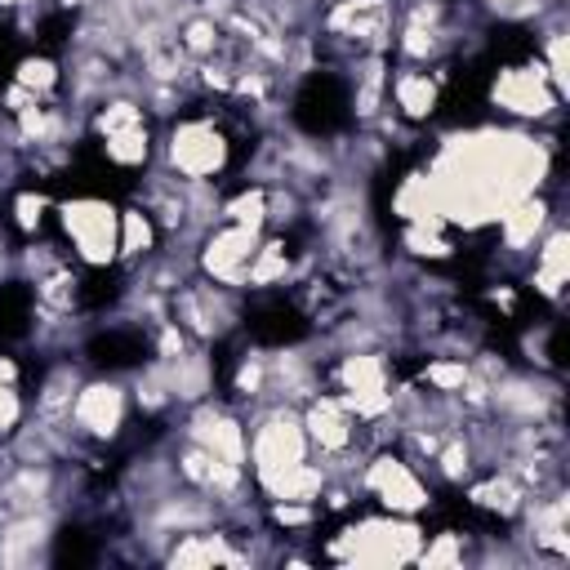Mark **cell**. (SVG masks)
Instances as JSON below:
<instances>
[{"instance_id": "obj_1", "label": "cell", "mask_w": 570, "mask_h": 570, "mask_svg": "<svg viewBox=\"0 0 570 570\" xmlns=\"http://www.w3.org/2000/svg\"><path fill=\"white\" fill-rule=\"evenodd\" d=\"M58 223L89 267H107L120 249V214L102 196H80L58 209Z\"/></svg>"}, {"instance_id": "obj_2", "label": "cell", "mask_w": 570, "mask_h": 570, "mask_svg": "<svg viewBox=\"0 0 570 570\" xmlns=\"http://www.w3.org/2000/svg\"><path fill=\"white\" fill-rule=\"evenodd\" d=\"M419 525L405 521V517H379V521H356L343 539H338V552L347 561H374V566H387V561H414L419 557Z\"/></svg>"}, {"instance_id": "obj_3", "label": "cell", "mask_w": 570, "mask_h": 570, "mask_svg": "<svg viewBox=\"0 0 570 570\" xmlns=\"http://www.w3.org/2000/svg\"><path fill=\"white\" fill-rule=\"evenodd\" d=\"M223 156H227V138L209 120H196V116L183 120L174 129V138L165 142V165L183 183H214Z\"/></svg>"}, {"instance_id": "obj_4", "label": "cell", "mask_w": 570, "mask_h": 570, "mask_svg": "<svg viewBox=\"0 0 570 570\" xmlns=\"http://www.w3.org/2000/svg\"><path fill=\"white\" fill-rule=\"evenodd\" d=\"M129 414V392L111 379L98 383H80L76 401H71V432H85L94 441H111L125 428Z\"/></svg>"}, {"instance_id": "obj_5", "label": "cell", "mask_w": 570, "mask_h": 570, "mask_svg": "<svg viewBox=\"0 0 570 570\" xmlns=\"http://www.w3.org/2000/svg\"><path fill=\"white\" fill-rule=\"evenodd\" d=\"M102 151L111 165L120 169H134L147 160V129L142 125H129V129H116V134H102Z\"/></svg>"}]
</instances>
